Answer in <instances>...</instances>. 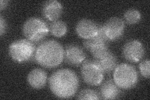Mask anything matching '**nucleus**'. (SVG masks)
I'll return each mask as SVG.
<instances>
[{"label": "nucleus", "instance_id": "nucleus-13", "mask_svg": "<svg viewBox=\"0 0 150 100\" xmlns=\"http://www.w3.org/2000/svg\"><path fill=\"white\" fill-rule=\"evenodd\" d=\"M100 95L103 99H115L121 94V89L116 84L113 79H108L101 84Z\"/></svg>", "mask_w": 150, "mask_h": 100}, {"label": "nucleus", "instance_id": "nucleus-2", "mask_svg": "<svg viewBox=\"0 0 150 100\" xmlns=\"http://www.w3.org/2000/svg\"><path fill=\"white\" fill-rule=\"evenodd\" d=\"M34 60L42 67L55 68L64 60V48L60 43L54 40H45L36 47Z\"/></svg>", "mask_w": 150, "mask_h": 100}, {"label": "nucleus", "instance_id": "nucleus-10", "mask_svg": "<svg viewBox=\"0 0 150 100\" xmlns=\"http://www.w3.org/2000/svg\"><path fill=\"white\" fill-rule=\"evenodd\" d=\"M99 24L90 19L83 18L79 20L75 27L77 35L84 40H90L95 38L98 31Z\"/></svg>", "mask_w": 150, "mask_h": 100}, {"label": "nucleus", "instance_id": "nucleus-8", "mask_svg": "<svg viewBox=\"0 0 150 100\" xmlns=\"http://www.w3.org/2000/svg\"><path fill=\"white\" fill-rule=\"evenodd\" d=\"M122 53L126 60L131 63H138L144 57L145 49L139 40H131L124 45Z\"/></svg>", "mask_w": 150, "mask_h": 100}, {"label": "nucleus", "instance_id": "nucleus-14", "mask_svg": "<svg viewBox=\"0 0 150 100\" xmlns=\"http://www.w3.org/2000/svg\"><path fill=\"white\" fill-rule=\"evenodd\" d=\"M95 60V59H94ZM100 64L105 73L110 74L113 72L114 70L118 65V61L116 55L109 51L105 55L95 60Z\"/></svg>", "mask_w": 150, "mask_h": 100}, {"label": "nucleus", "instance_id": "nucleus-5", "mask_svg": "<svg viewBox=\"0 0 150 100\" xmlns=\"http://www.w3.org/2000/svg\"><path fill=\"white\" fill-rule=\"evenodd\" d=\"M36 47L34 43L27 39L17 40L9 45L8 52L13 61L25 63L34 58Z\"/></svg>", "mask_w": 150, "mask_h": 100}, {"label": "nucleus", "instance_id": "nucleus-3", "mask_svg": "<svg viewBox=\"0 0 150 100\" xmlns=\"http://www.w3.org/2000/svg\"><path fill=\"white\" fill-rule=\"evenodd\" d=\"M112 73L113 81L120 89H130L136 87L138 82V71L134 66L129 63L118 64Z\"/></svg>", "mask_w": 150, "mask_h": 100}, {"label": "nucleus", "instance_id": "nucleus-7", "mask_svg": "<svg viewBox=\"0 0 150 100\" xmlns=\"http://www.w3.org/2000/svg\"><path fill=\"white\" fill-rule=\"evenodd\" d=\"M103 27L107 41H114L123 36L125 30V23L119 17H112L103 24Z\"/></svg>", "mask_w": 150, "mask_h": 100}, {"label": "nucleus", "instance_id": "nucleus-11", "mask_svg": "<svg viewBox=\"0 0 150 100\" xmlns=\"http://www.w3.org/2000/svg\"><path fill=\"white\" fill-rule=\"evenodd\" d=\"M42 15L46 20L53 22L62 16L63 12L62 4L56 0H50L43 3L41 8Z\"/></svg>", "mask_w": 150, "mask_h": 100}, {"label": "nucleus", "instance_id": "nucleus-18", "mask_svg": "<svg viewBox=\"0 0 150 100\" xmlns=\"http://www.w3.org/2000/svg\"><path fill=\"white\" fill-rule=\"evenodd\" d=\"M77 99L80 100H97L101 99L100 93L95 89L85 88L79 92L76 97Z\"/></svg>", "mask_w": 150, "mask_h": 100}, {"label": "nucleus", "instance_id": "nucleus-19", "mask_svg": "<svg viewBox=\"0 0 150 100\" xmlns=\"http://www.w3.org/2000/svg\"><path fill=\"white\" fill-rule=\"evenodd\" d=\"M138 68L140 73L145 78H149L150 76V61L149 59L142 61L139 64Z\"/></svg>", "mask_w": 150, "mask_h": 100}, {"label": "nucleus", "instance_id": "nucleus-15", "mask_svg": "<svg viewBox=\"0 0 150 100\" xmlns=\"http://www.w3.org/2000/svg\"><path fill=\"white\" fill-rule=\"evenodd\" d=\"M90 40L91 41V46L89 51H90L95 60L100 58L110 51L108 42L96 37Z\"/></svg>", "mask_w": 150, "mask_h": 100}, {"label": "nucleus", "instance_id": "nucleus-21", "mask_svg": "<svg viewBox=\"0 0 150 100\" xmlns=\"http://www.w3.org/2000/svg\"><path fill=\"white\" fill-rule=\"evenodd\" d=\"M9 1H6V0H1V3H0V9L1 11H3L4 9H5L8 4Z\"/></svg>", "mask_w": 150, "mask_h": 100}, {"label": "nucleus", "instance_id": "nucleus-6", "mask_svg": "<svg viewBox=\"0 0 150 100\" xmlns=\"http://www.w3.org/2000/svg\"><path fill=\"white\" fill-rule=\"evenodd\" d=\"M81 77L87 84L91 87L100 85L104 79L105 73L95 60H86L81 67Z\"/></svg>", "mask_w": 150, "mask_h": 100}, {"label": "nucleus", "instance_id": "nucleus-16", "mask_svg": "<svg viewBox=\"0 0 150 100\" xmlns=\"http://www.w3.org/2000/svg\"><path fill=\"white\" fill-rule=\"evenodd\" d=\"M49 29L51 35L56 38H62L67 33L68 26L63 21L56 20L50 23Z\"/></svg>", "mask_w": 150, "mask_h": 100}, {"label": "nucleus", "instance_id": "nucleus-12", "mask_svg": "<svg viewBox=\"0 0 150 100\" xmlns=\"http://www.w3.org/2000/svg\"><path fill=\"white\" fill-rule=\"evenodd\" d=\"M48 81V74L46 71L41 68L32 70L27 77V82L31 88L35 89L43 88Z\"/></svg>", "mask_w": 150, "mask_h": 100}, {"label": "nucleus", "instance_id": "nucleus-4", "mask_svg": "<svg viewBox=\"0 0 150 100\" xmlns=\"http://www.w3.org/2000/svg\"><path fill=\"white\" fill-rule=\"evenodd\" d=\"M23 34L26 39L34 43L43 41L50 33L49 25L43 19L38 17L28 18L23 24Z\"/></svg>", "mask_w": 150, "mask_h": 100}, {"label": "nucleus", "instance_id": "nucleus-9", "mask_svg": "<svg viewBox=\"0 0 150 100\" xmlns=\"http://www.w3.org/2000/svg\"><path fill=\"white\" fill-rule=\"evenodd\" d=\"M86 58V54L81 47L76 44L67 45L64 49V60L70 66H81Z\"/></svg>", "mask_w": 150, "mask_h": 100}, {"label": "nucleus", "instance_id": "nucleus-20", "mask_svg": "<svg viewBox=\"0 0 150 100\" xmlns=\"http://www.w3.org/2000/svg\"><path fill=\"white\" fill-rule=\"evenodd\" d=\"M7 23L2 15L0 16V36H3L7 30Z\"/></svg>", "mask_w": 150, "mask_h": 100}, {"label": "nucleus", "instance_id": "nucleus-17", "mask_svg": "<svg viewBox=\"0 0 150 100\" xmlns=\"http://www.w3.org/2000/svg\"><path fill=\"white\" fill-rule=\"evenodd\" d=\"M123 18L125 22L129 25H133L140 21L142 14L137 9L130 8L125 12Z\"/></svg>", "mask_w": 150, "mask_h": 100}, {"label": "nucleus", "instance_id": "nucleus-1", "mask_svg": "<svg viewBox=\"0 0 150 100\" xmlns=\"http://www.w3.org/2000/svg\"><path fill=\"white\" fill-rule=\"evenodd\" d=\"M48 84L51 93L56 97L59 99H70L78 92L79 80L74 71L68 68H63L51 74Z\"/></svg>", "mask_w": 150, "mask_h": 100}]
</instances>
